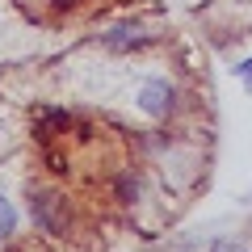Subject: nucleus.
<instances>
[{
    "instance_id": "obj_1",
    "label": "nucleus",
    "mask_w": 252,
    "mask_h": 252,
    "mask_svg": "<svg viewBox=\"0 0 252 252\" xmlns=\"http://www.w3.org/2000/svg\"><path fill=\"white\" fill-rule=\"evenodd\" d=\"M172 101H177V89H172L168 80H164V76H156V80H147L143 89H139V105L147 109V114H168L172 109Z\"/></svg>"
},
{
    "instance_id": "obj_2",
    "label": "nucleus",
    "mask_w": 252,
    "mask_h": 252,
    "mask_svg": "<svg viewBox=\"0 0 252 252\" xmlns=\"http://www.w3.org/2000/svg\"><path fill=\"white\" fill-rule=\"evenodd\" d=\"M63 202H59V193H46V189H34V202H30V210H34V219L38 223L46 227V231H59V215H55V210H59Z\"/></svg>"
},
{
    "instance_id": "obj_3",
    "label": "nucleus",
    "mask_w": 252,
    "mask_h": 252,
    "mask_svg": "<svg viewBox=\"0 0 252 252\" xmlns=\"http://www.w3.org/2000/svg\"><path fill=\"white\" fill-rule=\"evenodd\" d=\"M143 42H147V38L139 34V30H130V26H126V30H114V34H105V46H114V51H130V46H143Z\"/></svg>"
},
{
    "instance_id": "obj_4",
    "label": "nucleus",
    "mask_w": 252,
    "mask_h": 252,
    "mask_svg": "<svg viewBox=\"0 0 252 252\" xmlns=\"http://www.w3.org/2000/svg\"><path fill=\"white\" fill-rule=\"evenodd\" d=\"M13 227H17V210H13L9 198H0V240H9Z\"/></svg>"
},
{
    "instance_id": "obj_5",
    "label": "nucleus",
    "mask_w": 252,
    "mask_h": 252,
    "mask_svg": "<svg viewBox=\"0 0 252 252\" xmlns=\"http://www.w3.org/2000/svg\"><path fill=\"white\" fill-rule=\"evenodd\" d=\"M210 252H248V244H235V240H219Z\"/></svg>"
},
{
    "instance_id": "obj_6",
    "label": "nucleus",
    "mask_w": 252,
    "mask_h": 252,
    "mask_svg": "<svg viewBox=\"0 0 252 252\" xmlns=\"http://www.w3.org/2000/svg\"><path fill=\"white\" fill-rule=\"evenodd\" d=\"M235 72H240V76H244V84H248V89H252V59H244L240 67H235Z\"/></svg>"
}]
</instances>
